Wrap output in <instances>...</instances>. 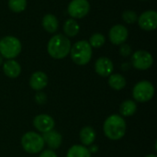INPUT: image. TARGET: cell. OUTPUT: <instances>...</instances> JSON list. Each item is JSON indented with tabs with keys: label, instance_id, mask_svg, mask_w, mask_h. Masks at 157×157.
<instances>
[{
	"label": "cell",
	"instance_id": "5bb4252c",
	"mask_svg": "<svg viewBox=\"0 0 157 157\" xmlns=\"http://www.w3.org/2000/svg\"><path fill=\"white\" fill-rule=\"evenodd\" d=\"M42 138H43L44 144H46L52 150L58 149L61 146L62 141H63L62 135L58 132L53 131V130L43 133Z\"/></svg>",
	"mask_w": 157,
	"mask_h": 157
},
{
	"label": "cell",
	"instance_id": "ba28073f",
	"mask_svg": "<svg viewBox=\"0 0 157 157\" xmlns=\"http://www.w3.org/2000/svg\"><path fill=\"white\" fill-rule=\"evenodd\" d=\"M90 11V4L87 0H72L67 7L69 16L74 19L85 17Z\"/></svg>",
	"mask_w": 157,
	"mask_h": 157
},
{
	"label": "cell",
	"instance_id": "8992f818",
	"mask_svg": "<svg viewBox=\"0 0 157 157\" xmlns=\"http://www.w3.org/2000/svg\"><path fill=\"white\" fill-rule=\"evenodd\" d=\"M155 95V87L149 81L143 80L138 82L132 90L133 98L138 102H147L153 98Z\"/></svg>",
	"mask_w": 157,
	"mask_h": 157
},
{
	"label": "cell",
	"instance_id": "603a6c76",
	"mask_svg": "<svg viewBox=\"0 0 157 157\" xmlns=\"http://www.w3.org/2000/svg\"><path fill=\"white\" fill-rule=\"evenodd\" d=\"M105 41H106V38L102 33H94L89 38L88 43L90 44L92 48L98 49V48L102 47L105 44Z\"/></svg>",
	"mask_w": 157,
	"mask_h": 157
},
{
	"label": "cell",
	"instance_id": "484cf974",
	"mask_svg": "<svg viewBox=\"0 0 157 157\" xmlns=\"http://www.w3.org/2000/svg\"><path fill=\"white\" fill-rule=\"evenodd\" d=\"M35 100L37 102V104L39 105H44L47 101V96L41 92V91H38L37 94L35 95Z\"/></svg>",
	"mask_w": 157,
	"mask_h": 157
},
{
	"label": "cell",
	"instance_id": "52a82bcc",
	"mask_svg": "<svg viewBox=\"0 0 157 157\" xmlns=\"http://www.w3.org/2000/svg\"><path fill=\"white\" fill-rule=\"evenodd\" d=\"M154 63L153 55L144 50L136 51L132 55L131 64L137 70H147Z\"/></svg>",
	"mask_w": 157,
	"mask_h": 157
},
{
	"label": "cell",
	"instance_id": "30bf717a",
	"mask_svg": "<svg viewBox=\"0 0 157 157\" xmlns=\"http://www.w3.org/2000/svg\"><path fill=\"white\" fill-rule=\"evenodd\" d=\"M109 38L110 42L114 45H121L122 43H125L128 40L129 30L124 25H114L109 31Z\"/></svg>",
	"mask_w": 157,
	"mask_h": 157
},
{
	"label": "cell",
	"instance_id": "ac0fdd59",
	"mask_svg": "<svg viewBox=\"0 0 157 157\" xmlns=\"http://www.w3.org/2000/svg\"><path fill=\"white\" fill-rule=\"evenodd\" d=\"M79 136H80L81 143L84 145H92V144L96 139V132L92 127L86 126L82 128Z\"/></svg>",
	"mask_w": 157,
	"mask_h": 157
},
{
	"label": "cell",
	"instance_id": "4316f807",
	"mask_svg": "<svg viewBox=\"0 0 157 157\" xmlns=\"http://www.w3.org/2000/svg\"><path fill=\"white\" fill-rule=\"evenodd\" d=\"M40 157H57V155L52 150H44L40 155Z\"/></svg>",
	"mask_w": 157,
	"mask_h": 157
},
{
	"label": "cell",
	"instance_id": "6da1fadb",
	"mask_svg": "<svg viewBox=\"0 0 157 157\" xmlns=\"http://www.w3.org/2000/svg\"><path fill=\"white\" fill-rule=\"evenodd\" d=\"M71 47L69 38L63 34H56L50 39L47 44V52L52 58L61 60L69 55Z\"/></svg>",
	"mask_w": 157,
	"mask_h": 157
},
{
	"label": "cell",
	"instance_id": "4fadbf2b",
	"mask_svg": "<svg viewBox=\"0 0 157 157\" xmlns=\"http://www.w3.org/2000/svg\"><path fill=\"white\" fill-rule=\"evenodd\" d=\"M48 85V76L41 71L33 73L29 78V86L36 91H41Z\"/></svg>",
	"mask_w": 157,
	"mask_h": 157
},
{
	"label": "cell",
	"instance_id": "44dd1931",
	"mask_svg": "<svg viewBox=\"0 0 157 157\" xmlns=\"http://www.w3.org/2000/svg\"><path fill=\"white\" fill-rule=\"evenodd\" d=\"M137 110V105L132 100H125L120 107V112L122 116L130 117L132 116Z\"/></svg>",
	"mask_w": 157,
	"mask_h": 157
},
{
	"label": "cell",
	"instance_id": "f1b7e54d",
	"mask_svg": "<svg viewBox=\"0 0 157 157\" xmlns=\"http://www.w3.org/2000/svg\"><path fill=\"white\" fill-rule=\"evenodd\" d=\"M3 59H4V58H3V57H2V55L0 54V65H2V64H3Z\"/></svg>",
	"mask_w": 157,
	"mask_h": 157
},
{
	"label": "cell",
	"instance_id": "d4e9b609",
	"mask_svg": "<svg viewBox=\"0 0 157 157\" xmlns=\"http://www.w3.org/2000/svg\"><path fill=\"white\" fill-rule=\"evenodd\" d=\"M132 47L127 44V43H122L121 45H120V54L123 57H128L132 54Z\"/></svg>",
	"mask_w": 157,
	"mask_h": 157
},
{
	"label": "cell",
	"instance_id": "7402d4cb",
	"mask_svg": "<svg viewBox=\"0 0 157 157\" xmlns=\"http://www.w3.org/2000/svg\"><path fill=\"white\" fill-rule=\"evenodd\" d=\"M8 8L14 13L23 12L27 7V0H8Z\"/></svg>",
	"mask_w": 157,
	"mask_h": 157
},
{
	"label": "cell",
	"instance_id": "f546056e",
	"mask_svg": "<svg viewBox=\"0 0 157 157\" xmlns=\"http://www.w3.org/2000/svg\"><path fill=\"white\" fill-rule=\"evenodd\" d=\"M146 157H157L155 155H147Z\"/></svg>",
	"mask_w": 157,
	"mask_h": 157
},
{
	"label": "cell",
	"instance_id": "d6986e66",
	"mask_svg": "<svg viewBox=\"0 0 157 157\" xmlns=\"http://www.w3.org/2000/svg\"><path fill=\"white\" fill-rule=\"evenodd\" d=\"M109 85L114 90H121L126 86V79L122 75L111 74L109 76Z\"/></svg>",
	"mask_w": 157,
	"mask_h": 157
},
{
	"label": "cell",
	"instance_id": "2e32d148",
	"mask_svg": "<svg viewBox=\"0 0 157 157\" xmlns=\"http://www.w3.org/2000/svg\"><path fill=\"white\" fill-rule=\"evenodd\" d=\"M42 28L48 33H54L59 28V21L57 17L52 14H46L41 20Z\"/></svg>",
	"mask_w": 157,
	"mask_h": 157
},
{
	"label": "cell",
	"instance_id": "e0dca14e",
	"mask_svg": "<svg viewBox=\"0 0 157 157\" xmlns=\"http://www.w3.org/2000/svg\"><path fill=\"white\" fill-rule=\"evenodd\" d=\"M80 31V26L76 19L68 18L63 24V32L67 38H75Z\"/></svg>",
	"mask_w": 157,
	"mask_h": 157
},
{
	"label": "cell",
	"instance_id": "8fae6325",
	"mask_svg": "<svg viewBox=\"0 0 157 157\" xmlns=\"http://www.w3.org/2000/svg\"><path fill=\"white\" fill-rule=\"evenodd\" d=\"M33 125L37 131L45 133L53 130L55 122L52 117L47 114H40L36 116L33 120Z\"/></svg>",
	"mask_w": 157,
	"mask_h": 157
},
{
	"label": "cell",
	"instance_id": "7a4b0ae2",
	"mask_svg": "<svg viewBox=\"0 0 157 157\" xmlns=\"http://www.w3.org/2000/svg\"><path fill=\"white\" fill-rule=\"evenodd\" d=\"M103 132L109 139L113 141L120 140L126 133V122L120 115H111L105 121Z\"/></svg>",
	"mask_w": 157,
	"mask_h": 157
},
{
	"label": "cell",
	"instance_id": "83f0119b",
	"mask_svg": "<svg viewBox=\"0 0 157 157\" xmlns=\"http://www.w3.org/2000/svg\"><path fill=\"white\" fill-rule=\"evenodd\" d=\"M97 150H98V147H97V146H91L89 152H90V153H96Z\"/></svg>",
	"mask_w": 157,
	"mask_h": 157
},
{
	"label": "cell",
	"instance_id": "9c48e42d",
	"mask_svg": "<svg viewBox=\"0 0 157 157\" xmlns=\"http://www.w3.org/2000/svg\"><path fill=\"white\" fill-rule=\"evenodd\" d=\"M139 27L146 31L155 30L157 27V12L155 10H147L143 12L137 19Z\"/></svg>",
	"mask_w": 157,
	"mask_h": 157
},
{
	"label": "cell",
	"instance_id": "277c9868",
	"mask_svg": "<svg viewBox=\"0 0 157 157\" xmlns=\"http://www.w3.org/2000/svg\"><path fill=\"white\" fill-rule=\"evenodd\" d=\"M21 49V42L15 36H5L0 40V54L6 60L16 58Z\"/></svg>",
	"mask_w": 157,
	"mask_h": 157
},
{
	"label": "cell",
	"instance_id": "9a60e30c",
	"mask_svg": "<svg viewBox=\"0 0 157 157\" xmlns=\"http://www.w3.org/2000/svg\"><path fill=\"white\" fill-rule=\"evenodd\" d=\"M3 72L9 78H17L21 73V66L14 59L6 60L3 63Z\"/></svg>",
	"mask_w": 157,
	"mask_h": 157
},
{
	"label": "cell",
	"instance_id": "7c38bea8",
	"mask_svg": "<svg viewBox=\"0 0 157 157\" xmlns=\"http://www.w3.org/2000/svg\"><path fill=\"white\" fill-rule=\"evenodd\" d=\"M113 62L108 57H100L95 63V71L98 75L102 77L109 76L113 73Z\"/></svg>",
	"mask_w": 157,
	"mask_h": 157
},
{
	"label": "cell",
	"instance_id": "4dcf8cb0",
	"mask_svg": "<svg viewBox=\"0 0 157 157\" xmlns=\"http://www.w3.org/2000/svg\"><path fill=\"white\" fill-rule=\"evenodd\" d=\"M141 1H146V0H141Z\"/></svg>",
	"mask_w": 157,
	"mask_h": 157
},
{
	"label": "cell",
	"instance_id": "ffe728a7",
	"mask_svg": "<svg viewBox=\"0 0 157 157\" xmlns=\"http://www.w3.org/2000/svg\"><path fill=\"white\" fill-rule=\"evenodd\" d=\"M66 157H91V153L84 145H73L68 150Z\"/></svg>",
	"mask_w": 157,
	"mask_h": 157
},
{
	"label": "cell",
	"instance_id": "5b68a950",
	"mask_svg": "<svg viewBox=\"0 0 157 157\" xmlns=\"http://www.w3.org/2000/svg\"><path fill=\"white\" fill-rule=\"evenodd\" d=\"M21 145L29 154H38L44 148V141L41 135L34 132H26L21 138Z\"/></svg>",
	"mask_w": 157,
	"mask_h": 157
},
{
	"label": "cell",
	"instance_id": "cb8c5ba5",
	"mask_svg": "<svg viewBox=\"0 0 157 157\" xmlns=\"http://www.w3.org/2000/svg\"><path fill=\"white\" fill-rule=\"evenodd\" d=\"M122 19L127 24H134L135 22H137L138 15L133 10H125L122 13Z\"/></svg>",
	"mask_w": 157,
	"mask_h": 157
},
{
	"label": "cell",
	"instance_id": "3957f363",
	"mask_svg": "<svg viewBox=\"0 0 157 157\" xmlns=\"http://www.w3.org/2000/svg\"><path fill=\"white\" fill-rule=\"evenodd\" d=\"M69 54L75 63L77 65H86L92 58V47L87 40H78L71 47Z\"/></svg>",
	"mask_w": 157,
	"mask_h": 157
}]
</instances>
